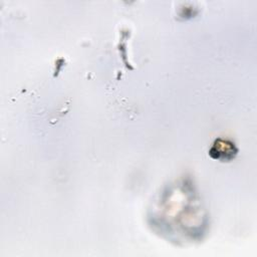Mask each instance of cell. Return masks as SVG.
Instances as JSON below:
<instances>
[{"instance_id": "cell-1", "label": "cell", "mask_w": 257, "mask_h": 257, "mask_svg": "<svg viewBox=\"0 0 257 257\" xmlns=\"http://www.w3.org/2000/svg\"><path fill=\"white\" fill-rule=\"evenodd\" d=\"M237 148L234 143L228 140L218 139L214 142L212 148L209 151V155L211 158L215 160H219L222 162H229L235 158L237 155Z\"/></svg>"}]
</instances>
